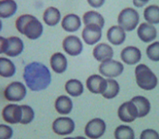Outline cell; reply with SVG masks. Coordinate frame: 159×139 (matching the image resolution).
<instances>
[{
  "instance_id": "25",
  "label": "cell",
  "mask_w": 159,
  "mask_h": 139,
  "mask_svg": "<svg viewBox=\"0 0 159 139\" xmlns=\"http://www.w3.org/2000/svg\"><path fill=\"white\" fill-rule=\"evenodd\" d=\"M134 103L138 111V118H143L149 114L151 111V103L148 98L143 96H135L130 100Z\"/></svg>"
},
{
  "instance_id": "37",
  "label": "cell",
  "mask_w": 159,
  "mask_h": 139,
  "mask_svg": "<svg viewBox=\"0 0 159 139\" xmlns=\"http://www.w3.org/2000/svg\"><path fill=\"white\" fill-rule=\"evenodd\" d=\"M76 139H88L87 137H84V136H77V137H75Z\"/></svg>"
},
{
  "instance_id": "2",
  "label": "cell",
  "mask_w": 159,
  "mask_h": 139,
  "mask_svg": "<svg viewBox=\"0 0 159 139\" xmlns=\"http://www.w3.org/2000/svg\"><path fill=\"white\" fill-rule=\"evenodd\" d=\"M16 30L30 40L39 39L43 33V25L36 16L31 14H23L15 22Z\"/></svg>"
},
{
  "instance_id": "1",
  "label": "cell",
  "mask_w": 159,
  "mask_h": 139,
  "mask_svg": "<svg viewBox=\"0 0 159 139\" xmlns=\"http://www.w3.org/2000/svg\"><path fill=\"white\" fill-rule=\"evenodd\" d=\"M23 80L27 89L33 92L45 90L52 83V74L47 66L39 62L28 63L23 70Z\"/></svg>"
},
{
  "instance_id": "4",
  "label": "cell",
  "mask_w": 159,
  "mask_h": 139,
  "mask_svg": "<svg viewBox=\"0 0 159 139\" xmlns=\"http://www.w3.org/2000/svg\"><path fill=\"white\" fill-rule=\"evenodd\" d=\"M139 20L138 11L132 7H125L120 11L117 16V24L125 32H130L138 27Z\"/></svg>"
},
{
  "instance_id": "26",
  "label": "cell",
  "mask_w": 159,
  "mask_h": 139,
  "mask_svg": "<svg viewBox=\"0 0 159 139\" xmlns=\"http://www.w3.org/2000/svg\"><path fill=\"white\" fill-rule=\"evenodd\" d=\"M16 73V65L9 57H0V76L8 79L13 77Z\"/></svg>"
},
{
  "instance_id": "21",
  "label": "cell",
  "mask_w": 159,
  "mask_h": 139,
  "mask_svg": "<svg viewBox=\"0 0 159 139\" xmlns=\"http://www.w3.org/2000/svg\"><path fill=\"white\" fill-rule=\"evenodd\" d=\"M54 108L56 111L61 115H67L73 110L72 99L66 95L57 97L55 100Z\"/></svg>"
},
{
  "instance_id": "13",
  "label": "cell",
  "mask_w": 159,
  "mask_h": 139,
  "mask_svg": "<svg viewBox=\"0 0 159 139\" xmlns=\"http://www.w3.org/2000/svg\"><path fill=\"white\" fill-rule=\"evenodd\" d=\"M86 88L91 93L102 95L107 88V79L98 74L89 75L86 80Z\"/></svg>"
},
{
  "instance_id": "8",
  "label": "cell",
  "mask_w": 159,
  "mask_h": 139,
  "mask_svg": "<svg viewBox=\"0 0 159 139\" xmlns=\"http://www.w3.org/2000/svg\"><path fill=\"white\" fill-rule=\"evenodd\" d=\"M75 124L72 119L68 116H60L52 124V129L55 134L59 136H68L75 131Z\"/></svg>"
},
{
  "instance_id": "11",
  "label": "cell",
  "mask_w": 159,
  "mask_h": 139,
  "mask_svg": "<svg viewBox=\"0 0 159 139\" xmlns=\"http://www.w3.org/2000/svg\"><path fill=\"white\" fill-rule=\"evenodd\" d=\"M102 36V29L97 25H87L82 30L81 37L87 45H96Z\"/></svg>"
},
{
  "instance_id": "5",
  "label": "cell",
  "mask_w": 159,
  "mask_h": 139,
  "mask_svg": "<svg viewBox=\"0 0 159 139\" xmlns=\"http://www.w3.org/2000/svg\"><path fill=\"white\" fill-rule=\"evenodd\" d=\"M27 95V87L22 82L13 81L6 86L3 91L4 98L9 102H19Z\"/></svg>"
},
{
  "instance_id": "31",
  "label": "cell",
  "mask_w": 159,
  "mask_h": 139,
  "mask_svg": "<svg viewBox=\"0 0 159 139\" xmlns=\"http://www.w3.org/2000/svg\"><path fill=\"white\" fill-rule=\"evenodd\" d=\"M21 108H22V119H21L20 124L23 125L30 124L33 122L35 116L34 109L30 106L25 105V104L21 105Z\"/></svg>"
},
{
  "instance_id": "16",
  "label": "cell",
  "mask_w": 159,
  "mask_h": 139,
  "mask_svg": "<svg viewBox=\"0 0 159 139\" xmlns=\"http://www.w3.org/2000/svg\"><path fill=\"white\" fill-rule=\"evenodd\" d=\"M50 66L56 74L65 73L68 68V60L66 55L61 52L54 53L50 57Z\"/></svg>"
},
{
  "instance_id": "39",
  "label": "cell",
  "mask_w": 159,
  "mask_h": 139,
  "mask_svg": "<svg viewBox=\"0 0 159 139\" xmlns=\"http://www.w3.org/2000/svg\"><path fill=\"white\" fill-rule=\"evenodd\" d=\"M141 1H142L143 3H145V4H148V2H149L150 0H141Z\"/></svg>"
},
{
  "instance_id": "40",
  "label": "cell",
  "mask_w": 159,
  "mask_h": 139,
  "mask_svg": "<svg viewBox=\"0 0 159 139\" xmlns=\"http://www.w3.org/2000/svg\"><path fill=\"white\" fill-rule=\"evenodd\" d=\"M62 139H76V138H75V137H66Z\"/></svg>"
},
{
  "instance_id": "17",
  "label": "cell",
  "mask_w": 159,
  "mask_h": 139,
  "mask_svg": "<svg viewBox=\"0 0 159 139\" xmlns=\"http://www.w3.org/2000/svg\"><path fill=\"white\" fill-rule=\"evenodd\" d=\"M137 35L143 43H151L157 38V29L153 25L148 24L147 22L141 23L137 29Z\"/></svg>"
},
{
  "instance_id": "7",
  "label": "cell",
  "mask_w": 159,
  "mask_h": 139,
  "mask_svg": "<svg viewBox=\"0 0 159 139\" xmlns=\"http://www.w3.org/2000/svg\"><path fill=\"white\" fill-rule=\"evenodd\" d=\"M107 124L102 119L93 118L86 124L84 127V134L89 139H98L106 132Z\"/></svg>"
},
{
  "instance_id": "34",
  "label": "cell",
  "mask_w": 159,
  "mask_h": 139,
  "mask_svg": "<svg viewBox=\"0 0 159 139\" xmlns=\"http://www.w3.org/2000/svg\"><path fill=\"white\" fill-rule=\"evenodd\" d=\"M139 139H159V133L152 128H146L141 132Z\"/></svg>"
},
{
  "instance_id": "27",
  "label": "cell",
  "mask_w": 159,
  "mask_h": 139,
  "mask_svg": "<svg viewBox=\"0 0 159 139\" xmlns=\"http://www.w3.org/2000/svg\"><path fill=\"white\" fill-rule=\"evenodd\" d=\"M82 21L84 25H97L102 29L105 25V19L103 16L96 11H88L84 12L82 17Z\"/></svg>"
},
{
  "instance_id": "9",
  "label": "cell",
  "mask_w": 159,
  "mask_h": 139,
  "mask_svg": "<svg viewBox=\"0 0 159 139\" xmlns=\"http://www.w3.org/2000/svg\"><path fill=\"white\" fill-rule=\"evenodd\" d=\"M2 119L8 124H20L22 119V108L21 105L16 103H9L2 110Z\"/></svg>"
},
{
  "instance_id": "15",
  "label": "cell",
  "mask_w": 159,
  "mask_h": 139,
  "mask_svg": "<svg viewBox=\"0 0 159 139\" xmlns=\"http://www.w3.org/2000/svg\"><path fill=\"white\" fill-rule=\"evenodd\" d=\"M114 50L110 44L106 43H97L93 49V58L98 62H103L112 59Z\"/></svg>"
},
{
  "instance_id": "10",
  "label": "cell",
  "mask_w": 159,
  "mask_h": 139,
  "mask_svg": "<svg viewBox=\"0 0 159 139\" xmlns=\"http://www.w3.org/2000/svg\"><path fill=\"white\" fill-rule=\"evenodd\" d=\"M62 49L70 57H77L84 49L83 42L76 35H68L62 41Z\"/></svg>"
},
{
  "instance_id": "38",
  "label": "cell",
  "mask_w": 159,
  "mask_h": 139,
  "mask_svg": "<svg viewBox=\"0 0 159 139\" xmlns=\"http://www.w3.org/2000/svg\"><path fill=\"white\" fill-rule=\"evenodd\" d=\"M2 19L0 18V32L2 31Z\"/></svg>"
},
{
  "instance_id": "29",
  "label": "cell",
  "mask_w": 159,
  "mask_h": 139,
  "mask_svg": "<svg viewBox=\"0 0 159 139\" xmlns=\"http://www.w3.org/2000/svg\"><path fill=\"white\" fill-rule=\"evenodd\" d=\"M107 88L102 96L107 100H111L118 96L120 87L119 83L115 79H107Z\"/></svg>"
},
{
  "instance_id": "28",
  "label": "cell",
  "mask_w": 159,
  "mask_h": 139,
  "mask_svg": "<svg viewBox=\"0 0 159 139\" xmlns=\"http://www.w3.org/2000/svg\"><path fill=\"white\" fill-rule=\"evenodd\" d=\"M143 18L146 22L151 25L159 24V6L157 5H149L145 7L143 11Z\"/></svg>"
},
{
  "instance_id": "24",
  "label": "cell",
  "mask_w": 159,
  "mask_h": 139,
  "mask_svg": "<svg viewBox=\"0 0 159 139\" xmlns=\"http://www.w3.org/2000/svg\"><path fill=\"white\" fill-rule=\"evenodd\" d=\"M18 6L15 0H0V18H11L16 13Z\"/></svg>"
},
{
  "instance_id": "33",
  "label": "cell",
  "mask_w": 159,
  "mask_h": 139,
  "mask_svg": "<svg viewBox=\"0 0 159 139\" xmlns=\"http://www.w3.org/2000/svg\"><path fill=\"white\" fill-rule=\"evenodd\" d=\"M13 134V128L8 124H0V139H11Z\"/></svg>"
},
{
  "instance_id": "35",
  "label": "cell",
  "mask_w": 159,
  "mask_h": 139,
  "mask_svg": "<svg viewBox=\"0 0 159 139\" xmlns=\"http://www.w3.org/2000/svg\"><path fill=\"white\" fill-rule=\"evenodd\" d=\"M8 47V40L7 38L0 35V55L5 54Z\"/></svg>"
},
{
  "instance_id": "30",
  "label": "cell",
  "mask_w": 159,
  "mask_h": 139,
  "mask_svg": "<svg viewBox=\"0 0 159 139\" xmlns=\"http://www.w3.org/2000/svg\"><path fill=\"white\" fill-rule=\"evenodd\" d=\"M114 137L115 139H135V133L130 126L120 124L114 131Z\"/></svg>"
},
{
  "instance_id": "19",
  "label": "cell",
  "mask_w": 159,
  "mask_h": 139,
  "mask_svg": "<svg viewBox=\"0 0 159 139\" xmlns=\"http://www.w3.org/2000/svg\"><path fill=\"white\" fill-rule=\"evenodd\" d=\"M107 39L112 45H121L126 39V33L118 25H112L107 30Z\"/></svg>"
},
{
  "instance_id": "36",
  "label": "cell",
  "mask_w": 159,
  "mask_h": 139,
  "mask_svg": "<svg viewBox=\"0 0 159 139\" xmlns=\"http://www.w3.org/2000/svg\"><path fill=\"white\" fill-rule=\"evenodd\" d=\"M106 0H87L88 4L93 8H100L104 5Z\"/></svg>"
},
{
  "instance_id": "6",
  "label": "cell",
  "mask_w": 159,
  "mask_h": 139,
  "mask_svg": "<svg viewBox=\"0 0 159 139\" xmlns=\"http://www.w3.org/2000/svg\"><path fill=\"white\" fill-rule=\"evenodd\" d=\"M124 65L116 60H108L101 62L98 66V71L102 76L107 79H115L119 77L124 71Z\"/></svg>"
},
{
  "instance_id": "18",
  "label": "cell",
  "mask_w": 159,
  "mask_h": 139,
  "mask_svg": "<svg viewBox=\"0 0 159 139\" xmlns=\"http://www.w3.org/2000/svg\"><path fill=\"white\" fill-rule=\"evenodd\" d=\"M61 28L66 32H77L82 25V21L77 14L69 13L62 17L61 21Z\"/></svg>"
},
{
  "instance_id": "23",
  "label": "cell",
  "mask_w": 159,
  "mask_h": 139,
  "mask_svg": "<svg viewBox=\"0 0 159 139\" xmlns=\"http://www.w3.org/2000/svg\"><path fill=\"white\" fill-rule=\"evenodd\" d=\"M66 93L72 98H78L84 93V86L83 83L77 79H70L64 85Z\"/></svg>"
},
{
  "instance_id": "12",
  "label": "cell",
  "mask_w": 159,
  "mask_h": 139,
  "mask_svg": "<svg viewBox=\"0 0 159 139\" xmlns=\"http://www.w3.org/2000/svg\"><path fill=\"white\" fill-rule=\"evenodd\" d=\"M117 116L121 122L132 123L138 118V111L131 101L123 102L117 110Z\"/></svg>"
},
{
  "instance_id": "20",
  "label": "cell",
  "mask_w": 159,
  "mask_h": 139,
  "mask_svg": "<svg viewBox=\"0 0 159 139\" xmlns=\"http://www.w3.org/2000/svg\"><path fill=\"white\" fill-rule=\"evenodd\" d=\"M8 40V47L5 55L7 57H19L24 51L25 44L20 37L11 36L7 38Z\"/></svg>"
},
{
  "instance_id": "32",
  "label": "cell",
  "mask_w": 159,
  "mask_h": 139,
  "mask_svg": "<svg viewBox=\"0 0 159 139\" xmlns=\"http://www.w3.org/2000/svg\"><path fill=\"white\" fill-rule=\"evenodd\" d=\"M146 55L152 62H159V41L150 43L146 48Z\"/></svg>"
},
{
  "instance_id": "14",
  "label": "cell",
  "mask_w": 159,
  "mask_h": 139,
  "mask_svg": "<svg viewBox=\"0 0 159 139\" xmlns=\"http://www.w3.org/2000/svg\"><path fill=\"white\" fill-rule=\"evenodd\" d=\"M120 57L123 63L128 66H134L139 64L141 61L142 53L135 46H127L121 50Z\"/></svg>"
},
{
  "instance_id": "3",
  "label": "cell",
  "mask_w": 159,
  "mask_h": 139,
  "mask_svg": "<svg viewBox=\"0 0 159 139\" xmlns=\"http://www.w3.org/2000/svg\"><path fill=\"white\" fill-rule=\"evenodd\" d=\"M134 75L137 85L143 90L151 91L157 86V75L145 64L137 65L134 69Z\"/></svg>"
},
{
  "instance_id": "22",
  "label": "cell",
  "mask_w": 159,
  "mask_h": 139,
  "mask_svg": "<svg viewBox=\"0 0 159 139\" xmlns=\"http://www.w3.org/2000/svg\"><path fill=\"white\" fill-rule=\"evenodd\" d=\"M61 14L58 8L55 7H48L43 11V21L46 25L50 27L56 26L61 22Z\"/></svg>"
}]
</instances>
